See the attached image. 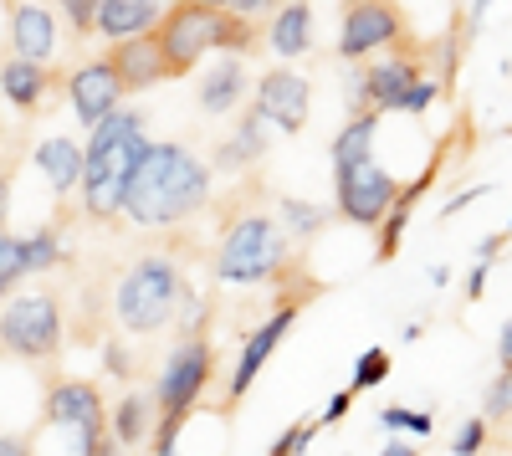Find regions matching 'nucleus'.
I'll use <instances>...</instances> for the list:
<instances>
[{"label": "nucleus", "instance_id": "473e14b6", "mask_svg": "<svg viewBox=\"0 0 512 456\" xmlns=\"http://www.w3.org/2000/svg\"><path fill=\"white\" fill-rule=\"evenodd\" d=\"M482 416H487V421H507V416H512V369H502V375L492 380V390H487V400H482Z\"/></svg>", "mask_w": 512, "mask_h": 456}, {"label": "nucleus", "instance_id": "20e7f679", "mask_svg": "<svg viewBox=\"0 0 512 456\" xmlns=\"http://www.w3.org/2000/svg\"><path fill=\"white\" fill-rule=\"evenodd\" d=\"M185 303V267L169 252H149L113 287V323L128 334H159Z\"/></svg>", "mask_w": 512, "mask_h": 456}, {"label": "nucleus", "instance_id": "5701e85b", "mask_svg": "<svg viewBox=\"0 0 512 456\" xmlns=\"http://www.w3.org/2000/svg\"><path fill=\"white\" fill-rule=\"evenodd\" d=\"M379 118H384V113H374V108L349 113V123H344V129H338V139H333V170H344V164H359V159H374Z\"/></svg>", "mask_w": 512, "mask_h": 456}, {"label": "nucleus", "instance_id": "c756f323", "mask_svg": "<svg viewBox=\"0 0 512 456\" xmlns=\"http://www.w3.org/2000/svg\"><path fill=\"white\" fill-rule=\"evenodd\" d=\"M98 6H103V0H57V11H62V21L72 26L77 41L98 36Z\"/></svg>", "mask_w": 512, "mask_h": 456}, {"label": "nucleus", "instance_id": "72a5a7b5", "mask_svg": "<svg viewBox=\"0 0 512 456\" xmlns=\"http://www.w3.org/2000/svg\"><path fill=\"white\" fill-rule=\"evenodd\" d=\"M441 98V82H431V77H420V82H410V88L400 93V103H395V113H425Z\"/></svg>", "mask_w": 512, "mask_h": 456}, {"label": "nucleus", "instance_id": "0eeeda50", "mask_svg": "<svg viewBox=\"0 0 512 456\" xmlns=\"http://www.w3.org/2000/svg\"><path fill=\"white\" fill-rule=\"evenodd\" d=\"M216 364H221V354H216V344H210L205 334L180 339V349L164 359L159 380H154V416L185 426L195 416V405L205 400L210 380H216Z\"/></svg>", "mask_w": 512, "mask_h": 456}, {"label": "nucleus", "instance_id": "f03ea898", "mask_svg": "<svg viewBox=\"0 0 512 456\" xmlns=\"http://www.w3.org/2000/svg\"><path fill=\"white\" fill-rule=\"evenodd\" d=\"M154 41L164 52V82H180V77H190L205 62V52L251 57L267 36L241 11L205 6V0H169L164 16L154 21Z\"/></svg>", "mask_w": 512, "mask_h": 456}, {"label": "nucleus", "instance_id": "412c9836", "mask_svg": "<svg viewBox=\"0 0 512 456\" xmlns=\"http://www.w3.org/2000/svg\"><path fill=\"white\" fill-rule=\"evenodd\" d=\"M159 16H164L159 0H103L98 6V36H108V41L139 36V31H154Z\"/></svg>", "mask_w": 512, "mask_h": 456}, {"label": "nucleus", "instance_id": "9d476101", "mask_svg": "<svg viewBox=\"0 0 512 456\" xmlns=\"http://www.w3.org/2000/svg\"><path fill=\"white\" fill-rule=\"evenodd\" d=\"M405 36V11L400 0H359L344 6V26H338V57L344 62H364L374 52H390Z\"/></svg>", "mask_w": 512, "mask_h": 456}, {"label": "nucleus", "instance_id": "4c0bfd02", "mask_svg": "<svg viewBox=\"0 0 512 456\" xmlns=\"http://www.w3.org/2000/svg\"><path fill=\"white\" fill-rule=\"evenodd\" d=\"M487 190H492V185H472V190H461V195H451V200H446V205H441V216H446V221H451V216H456V211H466V205H472V200H482V195H487Z\"/></svg>", "mask_w": 512, "mask_h": 456}, {"label": "nucleus", "instance_id": "79ce46f5", "mask_svg": "<svg viewBox=\"0 0 512 456\" xmlns=\"http://www.w3.org/2000/svg\"><path fill=\"white\" fill-rule=\"evenodd\" d=\"M11 221V170H0V231Z\"/></svg>", "mask_w": 512, "mask_h": 456}, {"label": "nucleus", "instance_id": "a18cd8bd", "mask_svg": "<svg viewBox=\"0 0 512 456\" xmlns=\"http://www.w3.org/2000/svg\"><path fill=\"white\" fill-rule=\"evenodd\" d=\"M93 456H118V441H113V431H103V436H98Z\"/></svg>", "mask_w": 512, "mask_h": 456}, {"label": "nucleus", "instance_id": "4be33fe9", "mask_svg": "<svg viewBox=\"0 0 512 456\" xmlns=\"http://www.w3.org/2000/svg\"><path fill=\"white\" fill-rule=\"evenodd\" d=\"M267 118L256 113V108H246L241 113V123H236V134L226 139V149L216 154V164L221 170H251V164H262L267 159Z\"/></svg>", "mask_w": 512, "mask_h": 456}, {"label": "nucleus", "instance_id": "39448f33", "mask_svg": "<svg viewBox=\"0 0 512 456\" xmlns=\"http://www.w3.org/2000/svg\"><path fill=\"white\" fill-rule=\"evenodd\" d=\"M287 257H292V236L262 211H246L226 221V236L216 246V277L231 287H262L287 267Z\"/></svg>", "mask_w": 512, "mask_h": 456}, {"label": "nucleus", "instance_id": "2eb2a0df", "mask_svg": "<svg viewBox=\"0 0 512 456\" xmlns=\"http://www.w3.org/2000/svg\"><path fill=\"white\" fill-rule=\"evenodd\" d=\"M108 67L118 72L123 93H149L154 82H164V52L154 31H139V36H123V41H108Z\"/></svg>", "mask_w": 512, "mask_h": 456}, {"label": "nucleus", "instance_id": "c85d7f7f", "mask_svg": "<svg viewBox=\"0 0 512 456\" xmlns=\"http://www.w3.org/2000/svg\"><path fill=\"white\" fill-rule=\"evenodd\" d=\"M379 426H390V431H410V436L420 441V436H431V431H436V416H431V410H405V405H390V410H379Z\"/></svg>", "mask_w": 512, "mask_h": 456}, {"label": "nucleus", "instance_id": "dca6fc26", "mask_svg": "<svg viewBox=\"0 0 512 456\" xmlns=\"http://www.w3.org/2000/svg\"><path fill=\"white\" fill-rule=\"evenodd\" d=\"M57 21L41 0H11V52L26 62H52Z\"/></svg>", "mask_w": 512, "mask_h": 456}, {"label": "nucleus", "instance_id": "c9c22d12", "mask_svg": "<svg viewBox=\"0 0 512 456\" xmlns=\"http://www.w3.org/2000/svg\"><path fill=\"white\" fill-rule=\"evenodd\" d=\"M103 369H108L113 380H128V375H134V359L123 354V344H118V339H103Z\"/></svg>", "mask_w": 512, "mask_h": 456}, {"label": "nucleus", "instance_id": "ddd939ff", "mask_svg": "<svg viewBox=\"0 0 512 456\" xmlns=\"http://www.w3.org/2000/svg\"><path fill=\"white\" fill-rule=\"evenodd\" d=\"M41 421L67 426V431H108L103 390L93 380H52L47 405H41Z\"/></svg>", "mask_w": 512, "mask_h": 456}, {"label": "nucleus", "instance_id": "bb28decb", "mask_svg": "<svg viewBox=\"0 0 512 456\" xmlns=\"http://www.w3.org/2000/svg\"><path fill=\"white\" fill-rule=\"evenodd\" d=\"M26 277H31V267H26V236L0 231V298H11Z\"/></svg>", "mask_w": 512, "mask_h": 456}, {"label": "nucleus", "instance_id": "8fccbe9b", "mask_svg": "<svg viewBox=\"0 0 512 456\" xmlns=\"http://www.w3.org/2000/svg\"><path fill=\"white\" fill-rule=\"evenodd\" d=\"M507 236H512V221H507Z\"/></svg>", "mask_w": 512, "mask_h": 456}, {"label": "nucleus", "instance_id": "f8f14e48", "mask_svg": "<svg viewBox=\"0 0 512 456\" xmlns=\"http://www.w3.org/2000/svg\"><path fill=\"white\" fill-rule=\"evenodd\" d=\"M251 108L262 113L267 123H277L282 134H303L308 108H313V88H308V77H303V72L272 67V72H262V82H256Z\"/></svg>", "mask_w": 512, "mask_h": 456}, {"label": "nucleus", "instance_id": "2f4dec72", "mask_svg": "<svg viewBox=\"0 0 512 456\" xmlns=\"http://www.w3.org/2000/svg\"><path fill=\"white\" fill-rule=\"evenodd\" d=\"M313 436H318V421H297V426H287V431L267 446V456H303V451L313 446Z\"/></svg>", "mask_w": 512, "mask_h": 456}, {"label": "nucleus", "instance_id": "a211bd4d", "mask_svg": "<svg viewBox=\"0 0 512 456\" xmlns=\"http://www.w3.org/2000/svg\"><path fill=\"white\" fill-rule=\"evenodd\" d=\"M436 175H441V159H431V164H425V175H415L410 185H400L395 205H390V211H384V221L374 226V231H379V262H395L400 241H405V231H410V211L420 205V195L436 185Z\"/></svg>", "mask_w": 512, "mask_h": 456}, {"label": "nucleus", "instance_id": "a19ab883", "mask_svg": "<svg viewBox=\"0 0 512 456\" xmlns=\"http://www.w3.org/2000/svg\"><path fill=\"white\" fill-rule=\"evenodd\" d=\"M226 11H241V16H262V11H277V0H226Z\"/></svg>", "mask_w": 512, "mask_h": 456}, {"label": "nucleus", "instance_id": "58836bf2", "mask_svg": "<svg viewBox=\"0 0 512 456\" xmlns=\"http://www.w3.org/2000/svg\"><path fill=\"white\" fill-rule=\"evenodd\" d=\"M0 456H36V441H31V436H11V431H0Z\"/></svg>", "mask_w": 512, "mask_h": 456}, {"label": "nucleus", "instance_id": "c03bdc74", "mask_svg": "<svg viewBox=\"0 0 512 456\" xmlns=\"http://www.w3.org/2000/svg\"><path fill=\"white\" fill-rule=\"evenodd\" d=\"M492 0H472V16H466V31H482V16H487Z\"/></svg>", "mask_w": 512, "mask_h": 456}, {"label": "nucleus", "instance_id": "f3484780", "mask_svg": "<svg viewBox=\"0 0 512 456\" xmlns=\"http://www.w3.org/2000/svg\"><path fill=\"white\" fill-rule=\"evenodd\" d=\"M52 82H57V72L47 62H26V57L0 62V93H6V103H16V113H26V118L47 108Z\"/></svg>", "mask_w": 512, "mask_h": 456}, {"label": "nucleus", "instance_id": "e433bc0d", "mask_svg": "<svg viewBox=\"0 0 512 456\" xmlns=\"http://www.w3.org/2000/svg\"><path fill=\"white\" fill-rule=\"evenodd\" d=\"M349 405H354V390H338L328 405H323V416H318V426H338V421H344L349 416Z\"/></svg>", "mask_w": 512, "mask_h": 456}, {"label": "nucleus", "instance_id": "f704fd0d", "mask_svg": "<svg viewBox=\"0 0 512 456\" xmlns=\"http://www.w3.org/2000/svg\"><path fill=\"white\" fill-rule=\"evenodd\" d=\"M487 416H477V421H466L456 436H451V456H482V446H487Z\"/></svg>", "mask_w": 512, "mask_h": 456}, {"label": "nucleus", "instance_id": "6ab92c4d", "mask_svg": "<svg viewBox=\"0 0 512 456\" xmlns=\"http://www.w3.org/2000/svg\"><path fill=\"white\" fill-rule=\"evenodd\" d=\"M241 98H246V67H241V57L221 52L216 67H205L200 88H195V103H200L205 118H221V113H231Z\"/></svg>", "mask_w": 512, "mask_h": 456}, {"label": "nucleus", "instance_id": "4468645a", "mask_svg": "<svg viewBox=\"0 0 512 456\" xmlns=\"http://www.w3.org/2000/svg\"><path fill=\"white\" fill-rule=\"evenodd\" d=\"M420 77H425V62L415 57V47H405V36L390 47V57H384V62L359 67L364 98H369V108H374V113H395L400 93L410 88V82H420Z\"/></svg>", "mask_w": 512, "mask_h": 456}, {"label": "nucleus", "instance_id": "ea45409f", "mask_svg": "<svg viewBox=\"0 0 512 456\" xmlns=\"http://www.w3.org/2000/svg\"><path fill=\"white\" fill-rule=\"evenodd\" d=\"M487 272H492V262L482 257V262L472 267V277H466V298H472V303H477V298L487 293Z\"/></svg>", "mask_w": 512, "mask_h": 456}, {"label": "nucleus", "instance_id": "3c124183", "mask_svg": "<svg viewBox=\"0 0 512 456\" xmlns=\"http://www.w3.org/2000/svg\"><path fill=\"white\" fill-rule=\"evenodd\" d=\"M6 6H11V0H6Z\"/></svg>", "mask_w": 512, "mask_h": 456}, {"label": "nucleus", "instance_id": "cd10ccee", "mask_svg": "<svg viewBox=\"0 0 512 456\" xmlns=\"http://www.w3.org/2000/svg\"><path fill=\"white\" fill-rule=\"evenodd\" d=\"M26 267H31V277L62 267V226H41L26 236Z\"/></svg>", "mask_w": 512, "mask_h": 456}, {"label": "nucleus", "instance_id": "37998d69", "mask_svg": "<svg viewBox=\"0 0 512 456\" xmlns=\"http://www.w3.org/2000/svg\"><path fill=\"white\" fill-rule=\"evenodd\" d=\"M497 359H502V369H512V318L502 323V339H497Z\"/></svg>", "mask_w": 512, "mask_h": 456}, {"label": "nucleus", "instance_id": "7c9ffc66", "mask_svg": "<svg viewBox=\"0 0 512 456\" xmlns=\"http://www.w3.org/2000/svg\"><path fill=\"white\" fill-rule=\"evenodd\" d=\"M390 380V354L384 349H369V354H359V364H354V395H364V390H374V385H384Z\"/></svg>", "mask_w": 512, "mask_h": 456}, {"label": "nucleus", "instance_id": "b1692460", "mask_svg": "<svg viewBox=\"0 0 512 456\" xmlns=\"http://www.w3.org/2000/svg\"><path fill=\"white\" fill-rule=\"evenodd\" d=\"M149 416H154V395H139V390H128L118 405H113V421H108V431H113V441L128 451V446H139L154 426H149Z\"/></svg>", "mask_w": 512, "mask_h": 456}, {"label": "nucleus", "instance_id": "f257e3e1", "mask_svg": "<svg viewBox=\"0 0 512 456\" xmlns=\"http://www.w3.org/2000/svg\"><path fill=\"white\" fill-rule=\"evenodd\" d=\"M210 205V164L185 144H149L123 190V216L144 231H169Z\"/></svg>", "mask_w": 512, "mask_h": 456}, {"label": "nucleus", "instance_id": "49530a36", "mask_svg": "<svg viewBox=\"0 0 512 456\" xmlns=\"http://www.w3.org/2000/svg\"><path fill=\"white\" fill-rule=\"evenodd\" d=\"M379 456H420V451H415V446H410V441H390V446H384V451H379Z\"/></svg>", "mask_w": 512, "mask_h": 456}, {"label": "nucleus", "instance_id": "1a4fd4ad", "mask_svg": "<svg viewBox=\"0 0 512 456\" xmlns=\"http://www.w3.org/2000/svg\"><path fill=\"white\" fill-rule=\"evenodd\" d=\"M303 303L308 298H282L277 303V313L267 318V323H256L251 334L241 339V349H236V369H231V380H226V400H221V416H231V410L246 400V390L256 385V375H262V364L277 354V344L292 334V323H297V313H303Z\"/></svg>", "mask_w": 512, "mask_h": 456}, {"label": "nucleus", "instance_id": "7ed1b4c3", "mask_svg": "<svg viewBox=\"0 0 512 456\" xmlns=\"http://www.w3.org/2000/svg\"><path fill=\"white\" fill-rule=\"evenodd\" d=\"M149 139H144V108H118L108 113L88 149H82V211L93 221H113L123 216V190L134 180L139 159H144Z\"/></svg>", "mask_w": 512, "mask_h": 456}, {"label": "nucleus", "instance_id": "09e8293b", "mask_svg": "<svg viewBox=\"0 0 512 456\" xmlns=\"http://www.w3.org/2000/svg\"><path fill=\"white\" fill-rule=\"evenodd\" d=\"M338 6H359V0H338Z\"/></svg>", "mask_w": 512, "mask_h": 456}, {"label": "nucleus", "instance_id": "a878e982", "mask_svg": "<svg viewBox=\"0 0 512 456\" xmlns=\"http://www.w3.org/2000/svg\"><path fill=\"white\" fill-rule=\"evenodd\" d=\"M277 211H282L287 236H297V241H313V236L328 226V211H323V205H313V200H297V195H282V200H277Z\"/></svg>", "mask_w": 512, "mask_h": 456}, {"label": "nucleus", "instance_id": "9b49d317", "mask_svg": "<svg viewBox=\"0 0 512 456\" xmlns=\"http://www.w3.org/2000/svg\"><path fill=\"white\" fill-rule=\"evenodd\" d=\"M62 88H67V103H72V113H77L82 129H98V123H103L108 113H118L123 98H128L123 82H118V72L108 67V57L77 62V67L62 77Z\"/></svg>", "mask_w": 512, "mask_h": 456}, {"label": "nucleus", "instance_id": "423d86ee", "mask_svg": "<svg viewBox=\"0 0 512 456\" xmlns=\"http://www.w3.org/2000/svg\"><path fill=\"white\" fill-rule=\"evenodd\" d=\"M67 344V318L52 293H21L0 308V349L26 364H57Z\"/></svg>", "mask_w": 512, "mask_h": 456}, {"label": "nucleus", "instance_id": "393cba45", "mask_svg": "<svg viewBox=\"0 0 512 456\" xmlns=\"http://www.w3.org/2000/svg\"><path fill=\"white\" fill-rule=\"evenodd\" d=\"M36 164L47 170L52 190L67 195V190L82 180V144H72V139H47V144H36Z\"/></svg>", "mask_w": 512, "mask_h": 456}, {"label": "nucleus", "instance_id": "de8ad7c7", "mask_svg": "<svg viewBox=\"0 0 512 456\" xmlns=\"http://www.w3.org/2000/svg\"><path fill=\"white\" fill-rule=\"evenodd\" d=\"M205 6H226V0H205Z\"/></svg>", "mask_w": 512, "mask_h": 456}, {"label": "nucleus", "instance_id": "aec40b11", "mask_svg": "<svg viewBox=\"0 0 512 456\" xmlns=\"http://www.w3.org/2000/svg\"><path fill=\"white\" fill-rule=\"evenodd\" d=\"M267 41H272V52L277 57H303L313 47V6L308 0H287V6H277L272 26H267Z\"/></svg>", "mask_w": 512, "mask_h": 456}, {"label": "nucleus", "instance_id": "6e6552de", "mask_svg": "<svg viewBox=\"0 0 512 456\" xmlns=\"http://www.w3.org/2000/svg\"><path fill=\"white\" fill-rule=\"evenodd\" d=\"M395 195H400V180L390 170H379L374 159H359V164L333 170V211L344 216L349 226L374 231L384 221V211L395 205Z\"/></svg>", "mask_w": 512, "mask_h": 456}]
</instances>
